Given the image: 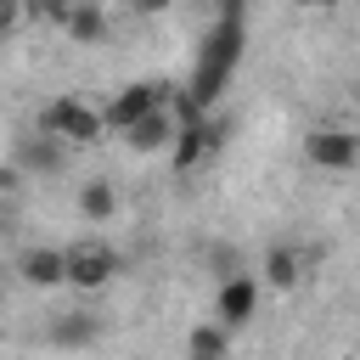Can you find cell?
<instances>
[{
	"label": "cell",
	"mask_w": 360,
	"mask_h": 360,
	"mask_svg": "<svg viewBox=\"0 0 360 360\" xmlns=\"http://www.w3.org/2000/svg\"><path fill=\"white\" fill-rule=\"evenodd\" d=\"M242 51H248V22L214 17L208 34H202V45H197V68H191V79H186V96L197 101V112H208V107L225 96V84L236 79Z\"/></svg>",
	"instance_id": "obj_1"
},
{
	"label": "cell",
	"mask_w": 360,
	"mask_h": 360,
	"mask_svg": "<svg viewBox=\"0 0 360 360\" xmlns=\"http://www.w3.org/2000/svg\"><path fill=\"white\" fill-rule=\"evenodd\" d=\"M39 129L56 135V141H68V146H96L101 129H107V118H101V107H84L73 96H56V101L39 107Z\"/></svg>",
	"instance_id": "obj_2"
},
{
	"label": "cell",
	"mask_w": 360,
	"mask_h": 360,
	"mask_svg": "<svg viewBox=\"0 0 360 360\" xmlns=\"http://www.w3.org/2000/svg\"><path fill=\"white\" fill-rule=\"evenodd\" d=\"M225 141H231V118H208V112H202V118H186L180 135H174V146H169L174 174H180V169H197V163H202L214 146H225Z\"/></svg>",
	"instance_id": "obj_3"
},
{
	"label": "cell",
	"mask_w": 360,
	"mask_h": 360,
	"mask_svg": "<svg viewBox=\"0 0 360 360\" xmlns=\"http://www.w3.org/2000/svg\"><path fill=\"white\" fill-rule=\"evenodd\" d=\"M118 270H124V259L107 242H73L68 248V287H79V292H101Z\"/></svg>",
	"instance_id": "obj_4"
},
{
	"label": "cell",
	"mask_w": 360,
	"mask_h": 360,
	"mask_svg": "<svg viewBox=\"0 0 360 360\" xmlns=\"http://www.w3.org/2000/svg\"><path fill=\"white\" fill-rule=\"evenodd\" d=\"M304 158H309L315 169L349 174V169H360V135L343 129V124H321L315 135H304Z\"/></svg>",
	"instance_id": "obj_5"
},
{
	"label": "cell",
	"mask_w": 360,
	"mask_h": 360,
	"mask_svg": "<svg viewBox=\"0 0 360 360\" xmlns=\"http://www.w3.org/2000/svg\"><path fill=\"white\" fill-rule=\"evenodd\" d=\"M11 270H17L22 287H68V248L34 242V248H22V253L11 259Z\"/></svg>",
	"instance_id": "obj_6"
},
{
	"label": "cell",
	"mask_w": 360,
	"mask_h": 360,
	"mask_svg": "<svg viewBox=\"0 0 360 360\" xmlns=\"http://www.w3.org/2000/svg\"><path fill=\"white\" fill-rule=\"evenodd\" d=\"M163 90L169 84H124V90H112V101L101 107V118H107V129H129V124H141L152 107H163Z\"/></svg>",
	"instance_id": "obj_7"
},
{
	"label": "cell",
	"mask_w": 360,
	"mask_h": 360,
	"mask_svg": "<svg viewBox=\"0 0 360 360\" xmlns=\"http://www.w3.org/2000/svg\"><path fill=\"white\" fill-rule=\"evenodd\" d=\"M253 309H259V281L253 276H225L219 292H214V321L225 332H236V326L253 321Z\"/></svg>",
	"instance_id": "obj_8"
},
{
	"label": "cell",
	"mask_w": 360,
	"mask_h": 360,
	"mask_svg": "<svg viewBox=\"0 0 360 360\" xmlns=\"http://www.w3.org/2000/svg\"><path fill=\"white\" fill-rule=\"evenodd\" d=\"M174 135H180V118H174V107H152L141 124H129L124 129V146L129 152H163V146H174Z\"/></svg>",
	"instance_id": "obj_9"
},
{
	"label": "cell",
	"mask_w": 360,
	"mask_h": 360,
	"mask_svg": "<svg viewBox=\"0 0 360 360\" xmlns=\"http://www.w3.org/2000/svg\"><path fill=\"white\" fill-rule=\"evenodd\" d=\"M68 163V141L56 135H17V174H56Z\"/></svg>",
	"instance_id": "obj_10"
},
{
	"label": "cell",
	"mask_w": 360,
	"mask_h": 360,
	"mask_svg": "<svg viewBox=\"0 0 360 360\" xmlns=\"http://www.w3.org/2000/svg\"><path fill=\"white\" fill-rule=\"evenodd\" d=\"M101 338V321L90 315V309H62V315H51V326H45V343L51 349H90Z\"/></svg>",
	"instance_id": "obj_11"
},
{
	"label": "cell",
	"mask_w": 360,
	"mask_h": 360,
	"mask_svg": "<svg viewBox=\"0 0 360 360\" xmlns=\"http://www.w3.org/2000/svg\"><path fill=\"white\" fill-rule=\"evenodd\" d=\"M315 259H321V253H315ZM315 259H309L304 248H287V242H281V248H270V253H264V281H270L276 292H292Z\"/></svg>",
	"instance_id": "obj_12"
},
{
	"label": "cell",
	"mask_w": 360,
	"mask_h": 360,
	"mask_svg": "<svg viewBox=\"0 0 360 360\" xmlns=\"http://www.w3.org/2000/svg\"><path fill=\"white\" fill-rule=\"evenodd\" d=\"M62 34H68L73 45H101V39H107V11H101L96 0H73V11H68V22H62Z\"/></svg>",
	"instance_id": "obj_13"
},
{
	"label": "cell",
	"mask_w": 360,
	"mask_h": 360,
	"mask_svg": "<svg viewBox=\"0 0 360 360\" xmlns=\"http://www.w3.org/2000/svg\"><path fill=\"white\" fill-rule=\"evenodd\" d=\"M186 360H231V332L219 321H197L186 332Z\"/></svg>",
	"instance_id": "obj_14"
},
{
	"label": "cell",
	"mask_w": 360,
	"mask_h": 360,
	"mask_svg": "<svg viewBox=\"0 0 360 360\" xmlns=\"http://www.w3.org/2000/svg\"><path fill=\"white\" fill-rule=\"evenodd\" d=\"M73 202H79V214H84L90 225H107V219L118 214V191H112V180H84Z\"/></svg>",
	"instance_id": "obj_15"
},
{
	"label": "cell",
	"mask_w": 360,
	"mask_h": 360,
	"mask_svg": "<svg viewBox=\"0 0 360 360\" xmlns=\"http://www.w3.org/2000/svg\"><path fill=\"white\" fill-rule=\"evenodd\" d=\"M34 11H45L51 22H68V11H73V0H28Z\"/></svg>",
	"instance_id": "obj_16"
},
{
	"label": "cell",
	"mask_w": 360,
	"mask_h": 360,
	"mask_svg": "<svg viewBox=\"0 0 360 360\" xmlns=\"http://www.w3.org/2000/svg\"><path fill=\"white\" fill-rule=\"evenodd\" d=\"M214 17H231V22H248V0H214Z\"/></svg>",
	"instance_id": "obj_17"
},
{
	"label": "cell",
	"mask_w": 360,
	"mask_h": 360,
	"mask_svg": "<svg viewBox=\"0 0 360 360\" xmlns=\"http://www.w3.org/2000/svg\"><path fill=\"white\" fill-rule=\"evenodd\" d=\"M22 6H28V0H0V34H11V28H17Z\"/></svg>",
	"instance_id": "obj_18"
},
{
	"label": "cell",
	"mask_w": 360,
	"mask_h": 360,
	"mask_svg": "<svg viewBox=\"0 0 360 360\" xmlns=\"http://www.w3.org/2000/svg\"><path fill=\"white\" fill-rule=\"evenodd\" d=\"M135 11H146V17H158V11H169V0H129Z\"/></svg>",
	"instance_id": "obj_19"
},
{
	"label": "cell",
	"mask_w": 360,
	"mask_h": 360,
	"mask_svg": "<svg viewBox=\"0 0 360 360\" xmlns=\"http://www.w3.org/2000/svg\"><path fill=\"white\" fill-rule=\"evenodd\" d=\"M11 186H17V169H0V197H6Z\"/></svg>",
	"instance_id": "obj_20"
},
{
	"label": "cell",
	"mask_w": 360,
	"mask_h": 360,
	"mask_svg": "<svg viewBox=\"0 0 360 360\" xmlns=\"http://www.w3.org/2000/svg\"><path fill=\"white\" fill-rule=\"evenodd\" d=\"M309 6H321V11H338V6H343V0H309Z\"/></svg>",
	"instance_id": "obj_21"
},
{
	"label": "cell",
	"mask_w": 360,
	"mask_h": 360,
	"mask_svg": "<svg viewBox=\"0 0 360 360\" xmlns=\"http://www.w3.org/2000/svg\"><path fill=\"white\" fill-rule=\"evenodd\" d=\"M0 298H6V292H0Z\"/></svg>",
	"instance_id": "obj_22"
}]
</instances>
